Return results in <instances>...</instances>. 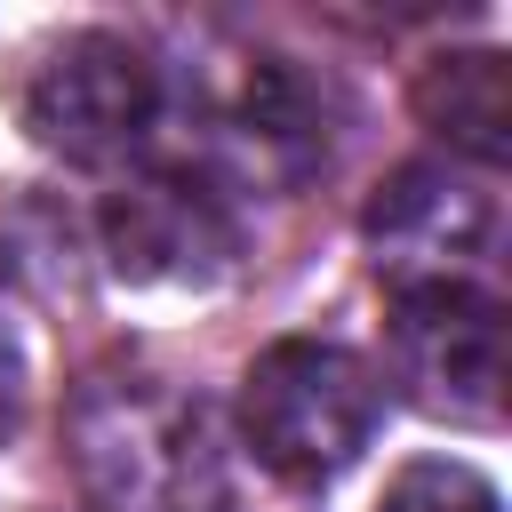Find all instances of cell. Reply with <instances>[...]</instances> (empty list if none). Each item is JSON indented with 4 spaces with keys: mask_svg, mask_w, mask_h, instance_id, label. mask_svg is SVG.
Here are the masks:
<instances>
[{
    "mask_svg": "<svg viewBox=\"0 0 512 512\" xmlns=\"http://www.w3.org/2000/svg\"><path fill=\"white\" fill-rule=\"evenodd\" d=\"M376 512H504V496L488 488V472L456 464V456H424V464H400L384 504Z\"/></svg>",
    "mask_w": 512,
    "mask_h": 512,
    "instance_id": "ba28073f",
    "label": "cell"
},
{
    "mask_svg": "<svg viewBox=\"0 0 512 512\" xmlns=\"http://www.w3.org/2000/svg\"><path fill=\"white\" fill-rule=\"evenodd\" d=\"M368 240L392 288H464V264L496 256V192L448 168H400L368 208Z\"/></svg>",
    "mask_w": 512,
    "mask_h": 512,
    "instance_id": "5b68a950",
    "label": "cell"
},
{
    "mask_svg": "<svg viewBox=\"0 0 512 512\" xmlns=\"http://www.w3.org/2000/svg\"><path fill=\"white\" fill-rule=\"evenodd\" d=\"M384 424V376L320 336H280L240 384V432L280 480H336Z\"/></svg>",
    "mask_w": 512,
    "mask_h": 512,
    "instance_id": "7a4b0ae2",
    "label": "cell"
},
{
    "mask_svg": "<svg viewBox=\"0 0 512 512\" xmlns=\"http://www.w3.org/2000/svg\"><path fill=\"white\" fill-rule=\"evenodd\" d=\"M64 440L88 512H232L208 408L160 376H88L72 392Z\"/></svg>",
    "mask_w": 512,
    "mask_h": 512,
    "instance_id": "6da1fadb",
    "label": "cell"
},
{
    "mask_svg": "<svg viewBox=\"0 0 512 512\" xmlns=\"http://www.w3.org/2000/svg\"><path fill=\"white\" fill-rule=\"evenodd\" d=\"M104 232H112V264L136 272V280H192L232 248L224 208L200 184H176V176H144L128 192H112Z\"/></svg>",
    "mask_w": 512,
    "mask_h": 512,
    "instance_id": "8992f818",
    "label": "cell"
},
{
    "mask_svg": "<svg viewBox=\"0 0 512 512\" xmlns=\"http://www.w3.org/2000/svg\"><path fill=\"white\" fill-rule=\"evenodd\" d=\"M152 112H160V72L120 32H64L24 80L32 144H48V152H64L80 168H104V160L136 152Z\"/></svg>",
    "mask_w": 512,
    "mask_h": 512,
    "instance_id": "3957f363",
    "label": "cell"
},
{
    "mask_svg": "<svg viewBox=\"0 0 512 512\" xmlns=\"http://www.w3.org/2000/svg\"><path fill=\"white\" fill-rule=\"evenodd\" d=\"M416 112L456 144V152H472V160H504L512 152V72H504V56H488V48H472V56H440V64H424V80H416Z\"/></svg>",
    "mask_w": 512,
    "mask_h": 512,
    "instance_id": "52a82bcc",
    "label": "cell"
},
{
    "mask_svg": "<svg viewBox=\"0 0 512 512\" xmlns=\"http://www.w3.org/2000/svg\"><path fill=\"white\" fill-rule=\"evenodd\" d=\"M16 400H24V368H16V344H8V328H0V432L16 424Z\"/></svg>",
    "mask_w": 512,
    "mask_h": 512,
    "instance_id": "9c48e42d",
    "label": "cell"
},
{
    "mask_svg": "<svg viewBox=\"0 0 512 512\" xmlns=\"http://www.w3.org/2000/svg\"><path fill=\"white\" fill-rule=\"evenodd\" d=\"M392 376L424 416L496 424L504 416V312L464 288H400L392 304Z\"/></svg>",
    "mask_w": 512,
    "mask_h": 512,
    "instance_id": "277c9868",
    "label": "cell"
}]
</instances>
